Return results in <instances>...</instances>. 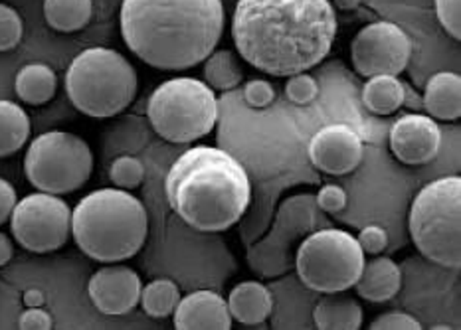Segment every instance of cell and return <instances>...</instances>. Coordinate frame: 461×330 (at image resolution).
<instances>
[{"label": "cell", "mask_w": 461, "mask_h": 330, "mask_svg": "<svg viewBox=\"0 0 461 330\" xmlns=\"http://www.w3.org/2000/svg\"><path fill=\"white\" fill-rule=\"evenodd\" d=\"M141 277L127 265H105L92 275L87 295L99 313L119 317L131 313L141 299Z\"/></svg>", "instance_id": "obj_16"}, {"label": "cell", "mask_w": 461, "mask_h": 330, "mask_svg": "<svg viewBox=\"0 0 461 330\" xmlns=\"http://www.w3.org/2000/svg\"><path fill=\"white\" fill-rule=\"evenodd\" d=\"M330 222L321 212L315 194H295L284 198L277 204L272 224L248 245V265L259 277L277 279L287 275L295 267L299 244L315 229L329 227Z\"/></svg>", "instance_id": "obj_8"}, {"label": "cell", "mask_w": 461, "mask_h": 330, "mask_svg": "<svg viewBox=\"0 0 461 330\" xmlns=\"http://www.w3.org/2000/svg\"><path fill=\"white\" fill-rule=\"evenodd\" d=\"M58 76L48 64H28L16 74L14 92L20 102L44 105L56 95Z\"/></svg>", "instance_id": "obj_22"}, {"label": "cell", "mask_w": 461, "mask_h": 330, "mask_svg": "<svg viewBox=\"0 0 461 330\" xmlns=\"http://www.w3.org/2000/svg\"><path fill=\"white\" fill-rule=\"evenodd\" d=\"M109 178L115 184V188L123 190H135L141 186L145 178V166L137 156L123 155L113 161L112 168H109Z\"/></svg>", "instance_id": "obj_28"}, {"label": "cell", "mask_w": 461, "mask_h": 330, "mask_svg": "<svg viewBox=\"0 0 461 330\" xmlns=\"http://www.w3.org/2000/svg\"><path fill=\"white\" fill-rule=\"evenodd\" d=\"M24 34V22L18 10L0 3V52L14 49Z\"/></svg>", "instance_id": "obj_29"}, {"label": "cell", "mask_w": 461, "mask_h": 330, "mask_svg": "<svg viewBox=\"0 0 461 330\" xmlns=\"http://www.w3.org/2000/svg\"><path fill=\"white\" fill-rule=\"evenodd\" d=\"M317 184L319 178L309 168H292L285 173L274 176L272 180L258 184L256 198H249L248 210L240 219V239H242L244 247L252 245L258 237H262L266 229L272 224V218L276 214L277 204L282 202V194L287 188H294L299 184Z\"/></svg>", "instance_id": "obj_14"}, {"label": "cell", "mask_w": 461, "mask_h": 330, "mask_svg": "<svg viewBox=\"0 0 461 330\" xmlns=\"http://www.w3.org/2000/svg\"><path fill=\"white\" fill-rule=\"evenodd\" d=\"M370 330H420L422 325H420L418 318L406 313H384L376 317L373 323L368 326Z\"/></svg>", "instance_id": "obj_35"}, {"label": "cell", "mask_w": 461, "mask_h": 330, "mask_svg": "<svg viewBox=\"0 0 461 330\" xmlns=\"http://www.w3.org/2000/svg\"><path fill=\"white\" fill-rule=\"evenodd\" d=\"M173 321L176 330H230L232 315L222 295L194 291L178 301Z\"/></svg>", "instance_id": "obj_17"}, {"label": "cell", "mask_w": 461, "mask_h": 330, "mask_svg": "<svg viewBox=\"0 0 461 330\" xmlns=\"http://www.w3.org/2000/svg\"><path fill=\"white\" fill-rule=\"evenodd\" d=\"M10 232L26 252H58L72 236V210L66 200L38 190L16 202L10 214Z\"/></svg>", "instance_id": "obj_11"}, {"label": "cell", "mask_w": 461, "mask_h": 330, "mask_svg": "<svg viewBox=\"0 0 461 330\" xmlns=\"http://www.w3.org/2000/svg\"><path fill=\"white\" fill-rule=\"evenodd\" d=\"M439 24L454 40H461V0H436Z\"/></svg>", "instance_id": "obj_31"}, {"label": "cell", "mask_w": 461, "mask_h": 330, "mask_svg": "<svg viewBox=\"0 0 461 330\" xmlns=\"http://www.w3.org/2000/svg\"><path fill=\"white\" fill-rule=\"evenodd\" d=\"M319 94V84L313 76L309 74H295L287 77L285 84V95L295 105H307L313 102Z\"/></svg>", "instance_id": "obj_30"}, {"label": "cell", "mask_w": 461, "mask_h": 330, "mask_svg": "<svg viewBox=\"0 0 461 330\" xmlns=\"http://www.w3.org/2000/svg\"><path fill=\"white\" fill-rule=\"evenodd\" d=\"M357 242L360 249L365 252V255H378L383 254L388 245V234L383 226L370 224L360 229L357 236Z\"/></svg>", "instance_id": "obj_34"}, {"label": "cell", "mask_w": 461, "mask_h": 330, "mask_svg": "<svg viewBox=\"0 0 461 330\" xmlns=\"http://www.w3.org/2000/svg\"><path fill=\"white\" fill-rule=\"evenodd\" d=\"M442 147V131L436 119L424 113H408L390 129V151L408 166L432 163Z\"/></svg>", "instance_id": "obj_15"}, {"label": "cell", "mask_w": 461, "mask_h": 330, "mask_svg": "<svg viewBox=\"0 0 461 330\" xmlns=\"http://www.w3.org/2000/svg\"><path fill=\"white\" fill-rule=\"evenodd\" d=\"M170 208L196 232L220 234L248 210L252 184L246 168L216 147L198 145L180 155L165 183Z\"/></svg>", "instance_id": "obj_3"}, {"label": "cell", "mask_w": 461, "mask_h": 330, "mask_svg": "<svg viewBox=\"0 0 461 330\" xmlns=\"http://www.w3.org/2000/svg\"><path fill=\"white\" fill-rule=\"evenodd\" d=\"M18 328L23 330H50L54 328V318L42 307H28L18 318Z\"/></svg>", "instance_id": "obj_36"}, {"label": "cell", "mask_w": 461, "mask_h": 330, "mask_svg": "<svg viewBox=\"0 0 461 330\" xmlns=\"http://www.w3.org/2000/svg\"><path fill=\"white\" fill-rule=\"evenodd\" d=\"M335 4L340 10H355L360 4V0H335Z\"/></svg>", "instance_id": "obj_41"}, {"label": "cell", "mask_w": 461, "mask_h": 330, "mask_svg": "<svg viewBox=\"0 0 461 330\" xmlns=\"http://www.w3.org/2000/svg\"><path fill=\"white\" fill-rule=\"evenodd\" d=\"M72 236L77 247L99 263L127 262L147 242V210L129 190H94L72 210Z\"/></svg>", "instance_id": "obj_4"}, {"label": "cell", "mask_w": 461, "mask_h": 330, "mask_svg": "<svg viewBox=\"0 0 461 330\" xmlns=\"http://www.w3.org/2000/svg\"><path fill=\"white\" fill-rule=\"evenodd\" d=\"M155 133L168 143L185 145L212 133L218 119L214 89L194 77H173L160 84L147 105Z\"/></svg>", "instance_id": "obj_7"}, {"label": "cell", "mask_w": 461, "mask_h": 330, "mask_svg": "<svg viewBox=\"0 0 461 330\" xmlns=\"http://www.w3.org/2000/svg\"><path fill=\"white\" fill-rule=\"evenodd\" d=\"M404 87L398 76H373L366 77L363 87V103L370 113L386 117L402 107Z\"/></svg>", "instance_id": "obj_23"}, {"label": "cell", "mask_w": 461, "mask_h": 330, "mask_svg": "<svg viewBox=\"0 0 461 330\" xmlns=\"http://www.w3.org/2000/svg\"><path fill=\"white\" fill-rule=\"evenodd\" d=\"M365 265V252L357 237L333 226L315 229L297 247V279L313 293L353 289Z\"/></svg>", "instance_id": "obj_9"}, {"label": "cell", "mask_w": 461, "mask_h": 330, "mask_svg": "<svg viewBox=\"0 0 461 330\" xmlns=\"http://www.w3.org/2000/svg\"><path fill=\"white\" fill-rule=\"evenodd\" d=\"M180 301V289L170 279H155L141 289V303L145 315L151 318H167L175 313Z\"/></svg>", "instance_id": "obj_27"}, {"label": "cell", "mask_w": 461, "mask_h": 330, "mask_svg": "<svg viewBox=\"0 0 461 330\" xmlns=\"http://www.w3.org/2000/svg\"><path fill=\"white\" fill-rule=\"evenodd\" d=\"M94 14L92 0H44V18L56 32H77Z\"/></svg>", "instance_id": "obj_24"}, {"label": "cell", "mask_w": 461, "mask_h": 330, "mask_svg": "<svg viewBox=\"0 0 461 330\" xmlns=\"http://www.w3.org/2000/svg\"><path fill=\"white\" fill-rule=\"evenodd\" d=\"M92 173V148L74 133L48 131L38 135L24 156V174L40 192L72 194L87 183Z\"/></svg>", "instance_id": "obj_10"}, {"label": "cell", "mask_w": 461, "mask_h": 330, "mask_svg": "<svg viewBox=\"0 0 461 330\" xmlns=\"http://www.w3.org/2000/svg\"><path fill=\"white\" fill-rule=\"evenodd\" d=\"M335 36L337 14L329 0H238L232 16L240 58L276 77L319 66Z\"/></svg>", "instance_id": "obj_1"}, {"label": "cell", "mask_w": 461, "mask_h": 330, "mask_svg": "<svg viewBox=\"0 0 461 330\" xmlns=\"http://www.w3.org/2000/svg\"><path fill=\"white\" fill-rule=\"evenodd\" d=\"M418 252L447 269L461 265V178L432 180L416 194L408 216Z\"/></svg>", "instance_id": "obj_6"}, {"label": "cell", "mask_w": 461, "mask_h": 330, "mask_svg": "<svg viewBox=\"0 0 461 330\" xmlns=\"http://www.w3.org/2000/svg\"><path fill=\"white\" fill-rule=\"evenodd\" d=\"M400 287H402V272L398 263L378 254L370 262H365L363 272L355 283V291L365 301L386 303L398 295Z\"/></svg>", "instance_id": "obj_18"}, {"label": "cell", "mask_w": 461, "mask_h": 330, "mask_svg": "<svg viewBox=\"0 0 461 330\" xmlns=\"http://www.w3.org/2000/svg\"><path fill=\"white\" fill-rule=\"evenodd\" d=\"M14 255V244L5 232H0V267L10 263V259Z\"/></svg>", "instance_id": "obj_39"}, {"label": "cell", "mask_w": 461, "mask_h": 330, "mask_svg": "<svg viewBox=\"0 0 461 330\" xmlns=\"http://www.w3.org/2000/svg\"><path fill=\"white\" fill-rule=\"evenodd\" d=\"M16 202H18V198H16L14 186L6 183L5 178H0V226L8 222Z\"/></svg>", "instance_id": "obj_37"}, {"label": "cell", "mask_w": 461, "mask_h": 330, "mask_svg": "<svg viewBox=\"0 0 461 330\" xmlns=\"http://www.w3.org/2000/svg\"><path fill=\"white\" fill-rule=\"evenodd\" d=\"M204 79L214 92H230L244 82V69L230 49H218L204 59Z\"/></svg>", "instance_id": "obj_26"}, {"label": "cell", "mask_w": 461, "mask_h": 330, "mask_svg": "<svg viewBox=\"0 0 461 330\" xmlns=\"http://www.w3.org/2000/svg\"><path fill=\"white\" fill-rule=\"evenodd\" d=\"M228 311L234 321L246 326L266 323L274 313L272 289L259 281L238 283L228 295Z\"/></svg>", "instance_id": "obj_19"}, {"label": "cell", "mask_w": 461, "mask_h": 330, "mask_svg": "<svg viewBox=\"0 0 461 330\" xmlns=\"http://www.w3.org/2000/svg\"><path fill=\"white\" fill-rule=\"evenodd\" d=\"M137 72L112 48H87L66 72V92L79 113L94 119L115 117L133 103Z\"/></svg>", "instance_id": "obj_5"}, {"label": "cell", "mask_w": 461, "mask_h": 330, "mask_svg": "<svg viewBox=\"0 0 461 330\" xmlns=\"http://www.w3.org/2000/svg\"><path fill=\"white\" fill-rule=\"evenodd\" d=\"M365 155V145L353 127L333 123L321 127L309 143V161L315 170L330 176L355 173Z\"/></svg>", "instance_id": "obj_13"}, {"label": "cell", "mask_w": 461, "mask_h": 330, "mask_svg": "<svg viewBox=\"0 0 461 330\" xmlns=\"http://www.w3.org/2000/svg\"><path fill=\"white\" fill-rule=\"evenodd\" d=\"M315 202H317L321 212L337 214L347 206L348 196H347L343 186L325 184V186H321L319 192L315 194Z\"/></svg>", "instance_id": "obj_33"}, {"label": "cell", "mask_w": 461, "mask_h": 330, "mask_svg": "<svg viewBox=\"0 0 461 330\" xmlns=\"http://www.w3.org/2000/svg\"><path fill=\"white\" fill-rule=\"evenodd\" d=\"M402 87H404V97H402V107H408L410 111L412 113H420L424 109V99H422V95H420L416 89L410 85V84H406V82H402Z\"/></svg>", "instance_id": "obj_38"}, {"label": "cell", "mask_w": 461, "mask_h": 330, "mask_svg": "<svg viewBox=\"0 0 461 330\" xmlns=\"http://www.w3.org/2000/svg\"><path fill=\"white\" fill-rule=\"evenodd\" d=\"M424 111L436 121H457L461 117V77L439 72L428 79L424 89Z\"/></svg>", "instance_id": "obj_21"}, {"label": "cell", "mask_w": 461, "mask_h": 330, "mask_svg": "<svg viewBox=\"0 0 461 330\" xmlns=\"http://www.w3.org/2000/svg\"><path fill=\"white\" fill-rule=\"evenodd\" d=\"M311 317L319 330H358L363 326V307L347 291L323 293Z\"/></svg>", "instance_id": "obj_20"}, {"label": "cell", "mask_w": 461, "mask_h": 330, "mask_svg": "<svg viewBox=\"0 0 461 330\" xmlns=\"http://www.w3.org/2000/svg\"><path fill=\"white\" fill-rule=\"evenodd\" d=\"M30 137V117L23 107L0 99V158L23 148Z\"/></svg>", "instance_id": "obj_25"}, {"label": "cell", "mask_w": 461, "mask_h": 330, "mask_svg": "<svg viewBox=\"0 0 461 330\" xmlns=\"http://www.w3.org/2000/svg\"><path fill=\"white\" fill-rule=\"evenodd\" d=\"M244 99L249 107L266 109L276 102V89L267 79H249L244 85Z\"/></svg>", "instance_id": "obj_32"}, {"label": "cell", "mask_w": 461, "mask_h": 330, "mask_svg": "<svg viewBox=\"0 0 461 330\" xmlns=\"http://www.w3.org/2000/svg\"><path fill=\"white\" fill-rule=\"evenodd\" d=\"M412 58V40L394 22L366 24L350 44V62L363 77L402 74Z\"/></svg>", "instance_id": "obj_12"}, {"label": "cell", "mask_w": 461, "mask_h": 330, "mask_svg": "<svg viewBox=\"0 0 461 330\" xmlns=\"http://www.w3.org/2000/svg\"><path fill=\"white\" fill-rule=\"evenodd\" d=\"M123 42L147 66L183 72L214 52L224 32L222 0H123Z\"/></svg>", "instance_id": "obj_2"}, {"label": "cell", "mask_w": 461, "mask_h": 330, "mask_svg": "<svg viewBox=\"0 0 461 330\" xmlns=\"http://www.w3.org/2000/svg\"><path fill=\"white\" fill-rule=\"evenodd\" d=\"M24 303H26V307H42L44 293L38 291V289H28V291L24 293Z\"/></svg>", "instance_id": "obj_40"}]
</instances>
